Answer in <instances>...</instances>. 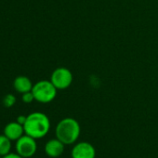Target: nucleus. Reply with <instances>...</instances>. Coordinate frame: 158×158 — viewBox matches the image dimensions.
<instances>
[{"instance_id":"1","label":"nucleus","mask_w":158,"mask_h":158,"mask_svg":"<svg viewBox=\"0 0 158 158\" xmlns=\"http://www.w3.org/2000/svg\"><path fill=\"white\" fill-rule=\"evenodd\" d=\"M24 133L37 139L45 137L50 129V120L47 114L35 112L27 115L23 125Z\"/></svg>"},{"instance_id":"2","label":"nucleus","mask_w":158,"mask_h":158,"mask_svg":"<svg viewBox=\"0 0 158 158\" xmlns=\"http://www.w3.org/2000/svg\"><path fill=\"white\" fill-rule=\"evenodd\" d=\"M81 127L78 121L72 117H66L61 119L56 127L55 134L65 145L74 143L80 136Z\"/></svg>"},{"instance_id":"3","label":"nucleus","mask_w":158,"mask_h":158,"mask_svg":"<svg viewBox=\"0 0 158 158\" xmlns=\"http://www.w3.org/2000/svg\"><path fill=\"white\" fill-rule=\"evenodd\" d=\"M58 89L50 80H41L36 82L32 89L35 101L40 103H49L57 96Z\"/></svg>"},{"instance_id":"4","label":"nucleus","mask_w":158,"mask_h":158,"mask_svg":"<svg viewBox=\"0 0 158 158\" xmlns=\"http://www.w3.org/2000/svg\"><path fill=\"white\" fill-rule=\"evenodd\" d=\"M73 80L72 72L65 67H59L55 69L50 76V81L56 87L58 90H63L68 89Z\"/></svg>"},{"instance_id":"5","label":"nucleus","mask_w":158,"mask_h":158,"mask_svg":"<svg viewBox=\"0 0 158 158\" xmlns=\"http://www.w3.org/2000/svg\"><path fill=\"white\" fill-rule=\"evenodd\" d=\"M16 152L23 158H29L35 154L37 150V144L35 139L28 135L22 136L18 140H16Z\"/></svg>"},{"instance_id":"6","label":"nucleus","mask_w":158,"mask_h":158,"mask_svg":"<svg viewBox=\"0 0 158 158\" xmlns=\"http://www.w3.org/2000/svg\"><path fill=\"white\" fill-rule=\"evenodd\" d=\"M71 156L72 158H95L96 150L91 143L82 141L73 147Z\"/></svg>"},{"instance_id":"7","label":"nucleus","mask_w":158,"mask_h":158,"mask_svg":"<svg viewBox=\"0 0 158 158\" xmlns=\"http://www.w3.org/2000/svg\"><path fill=\"white\" fill-rule=\"evenodd\" d=\"M64 145L65 144L57 138L49 139L45 145V152L49 157H52V158L59 157L63 153Z\"/></svg>"},{"instance_id":"8","label":"nucleus","mask_w":158,"mask_h":158,"mask_svg":"<svg viewBox=\"0 0 158 158\" xmlns=\"http://www.w3.org/2000/svg\"><path fill=\"white\" fill-rule=\"evenodd\" d=\"M24 133V127L20 123L16 122H10L7 124V126L4 128V135L7 136L11 141L18 140L22 136H23Z\"/></svg>"},{"instance_id":"9","label":"nucleus","mask_w":158,"mask_h":158,"mask_svg":"<svg viewBox=\"0 0 158 158\" xmlns=\"http://www.w3.org/2000/svg\"><path fill=\"white\" fill-rule=\"evenodd\" d=\"M13 86H14L15 90L19 93H22V94H23L25 92L32 91L33 87H34L32 81L27 76H24V75L17 76L14 80Z\"/></svg>"},{"instance_id":"10","label":"nucleus","mask_w":158,"mask_h":158,"mask_svg":"<svg viewBox=\"0 0 158 158\" xmlns=\"http://www.w3.org/2000/svg\"><path fill=\"white\" fill-rule=\"evenodd\" d=\"M11 150V140L3 135H0V155L2 157L9 154Z\"/></svg>"},{"instance_id":"11","label":"nucleus","mask_w":158,"mask_h":158,"mask_svg":"<svg viewBox=\"0 0 158 158\" xmlns=\"http://www.w3.org/2000/svg\"><path fill=\"white\" fill-rule=\"evenodd\" d=\"M15 103H16V98H15V96L12 95V94H8V95H6V96L4 97V99H3V104H4V106L7 107V108L12 107Z\"/></svg>"},{"instance_id":"12","label":"nucleus","mask_w":158,"mask_h":158,"mask_svg":"<svg viewBox=\"0 0 158 158\" xmlns=\"http://www.w3.org/2000/svg\"><path fill=\"white\" fill-rule=\"evenodd\" d=\"M22 100L24 103H31L35 101V97H34V94L32 91H29V92H25L23 94L22 96Z\"/></svg>"},{"instance_id":"13","label":"nucleus","mask_w":158,"mask_h":158,"mask_svg":"<svg viewBox=\"0 0 158 158\" xmlns=\"http://www.w3.org/2000/svg\"><path fill=\"white\" fill-rule=\"evenodd\" d=\"M2 158H23V157H22V156H21L20 154H18L17 152H16V153L10 152L9 154H7V155L3 156Z\"/></svg>"},{"instance_id":"14","label":"nucleus","mask_w":158,"mask_h":158,"mask_svg":"<svg viewBox=\"0 0 158 158\" xmlns=\"http://www.w3.org/2000/svg\"><path fill=\"white\" fill-rule=\"evenodd\" d=\"M26 118H27V116H25V115H19L17 117V122L23 126L24 123H25V121H26Z\"/></svg>"},{"instance_id":"15","label":"nucleus","mask_w":158,"mask_h":158,"mask_svg":"<svg viewBox=\"0 0 158 158\" xmlns=\"http://www.w3.org/2000/svg\"><path fill=\"white\" fill-rule=\"evenodd\" d=\"M0 158H2V156H1V155H0Z\"/></svg>"}]
</instances>
